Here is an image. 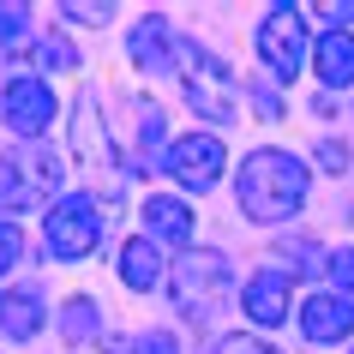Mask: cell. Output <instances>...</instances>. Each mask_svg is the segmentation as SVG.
I'll return each mask as SVG.
<instances>
[{"label":"cell","instance_id":"obj_26","mask_svg":"<svg viewBox=\"0 0 354 354\" xmlns=\"http://www.w3.org/2000/svg\"><path fill=\"white\" fill-rule=\"evenodd\" d=\"M318 162L330 168V174H342V168H348V150L336 145V138H324V145H318Z\"/></svg>","mask_w":354,"mask_h":354},{"label":"cell","instance_id":"obj_14","mask_svg":"<svg viewBox=\"0 0 354 354\" xmlns=\"http://www.w3.org/2000/svg\"><path fill=\"white\" fill-rule=\"evenodd\" d=\"M168 55H180V48L168 42V24L156 19V12L132 24V60H138L145 73H162V66H168Z\"/></svg>","mask_w":354,"mask_h":354},{"label":"cell","instance_id":"obj_27","mask_svg":"<svg viewBox=\"0 0 354 354\" xmlns=\"http://www.w3.org/2000/svg\"><path fill=\"white\" fill-rule=\"evenodd\" d=\"M318 12H324L336 30H342V24H354V0H348V6H342V0H330V6H318Z\"/></svg>","mask_w":354,"mask_h":354},{"label":"cell","instance_id":"obj_9","mask_svg":"<svg viewBox=\"0 0 354 354\" xmlns=\"http://www.w3.org/2000/svg\"><path fill=\"white\" fill-rule=\"evenodd\" d=\"M348 330H354V300H342V295H313L306 306H300V336L318 342V348L342 342Z\"/></svg>","mask_w":354,"mask_h":354},{"label":"cell","instance_id":"obj_10","mask_svg":"<svg viewBox=\"0 0 354 354\" xmlns=\"http://www.w3.org/2000/svg\"><path fill=\"white\" fill-rule=\"evenodd\" d=\"M241 313L252 324H282L288 318V270H259L241 288Z\"/></svg>","mask_w":354,"mask_h":354},{"label":"cell","instance_id":"obj_24","mask_svg":"<svg viewBox=\"0 0 354 354\" xmlns=\"http://www.w3.org/2000/svg\"><path fill=\"white\" fill-rule=\"evenodd\" d=\"M330 277H336V282H342V288L354 295V246H342V252H330Z\"/></svg>","mask_w":354,"mask_h":354},{"label":"cell","instance_id":"obj_1","mask_svg":"<svg viewBox=\"0 0 354 354\" xmlns=\"http://www.w3.org/2000/svg\"><path fill=\"white\" fill-rule=\"evenodd\" d=\"M241 210L252 216V223H282V216H295L300 205H306V187H313V174H306V162L300 156H288V150H252L241 162Z\"/></svg>","mask_w":354,"mask_h":354},{"label":"cell","instance_id":"obj_16","mask_svg":"<svg viewBox=\"0 0 354 354\" xmlns=\"http://www.w3.org/2000/svg\"><path fill=\"white\" fill-rule=\"evenodd\" d=\"M318 78L324 84H354V37L348 30H330V37L318 42Z\"/></svg>","mask_w":354,"mask_h":354},{"label":"cell","instance_id":"obj_13","mask_svg":"<svg viewBox=\"0 0 354 354\" xmlns=\"http://www.w3.org/2000/svg\"><path fill=\"white\" fill-rule=\"evenodd\" d=\"M156 277H162V252H156V241L150 234H138V241H127L120 246V282L127 288H156Z\"/></svg>","mask_w":354,"mask_h":354},{"label":"cell","instance_id":"obj_5","mask_svg":"<svg viewBox=\"0 0 354 354\" xmlns=\"http://www.w3.org/2000/svg\"><path fill=\"white\" fill-rule=\"evenodd\" d=\"M168 288H174V306H180V313L205 324L210 306H216V295L228 288V259H223V252H180Z\"/></svg>","mask_w":354,"mask_h":354},{"label":"cell","instance_id":"obj_21","mask_svg":"<svg viewBox=\"0 0 354 354\" xmlns=\"http://www.w3.org/2000/svg\"><path fill=\"white\" fill-rule=\"evenodd\" d=\"M60 12L78 19V24H109V19H114V6H102V0H66Z\"/></svg>","mask_w":354,"mask_h":354},{"label":"cell","instance_id":"obj_15","mask_svg":"<svg viewBox=\"0 0 354 354\" xmlns=\"http://www.w3.org/2000/svg\"><path fill=\"white\" fill-rule=\"evenodd\" d=\"M73 156L91 162V168H102V156H109V138H102V127H96V96L91 91L78 96V114H73Z\"/></svg>","mask_w":354,"mask_h":354},{"label":"cell","instance_id":"obj_7","mask_svg":"<svg viewBox=\"0 0 354 354\" xmlns=\"http://www.w3.org/2000/svg\"><path fill=\"white\" fill-rule=\"evenodd\" d=\"M223 162H228V150H223V138H210V132H187V138H174L168 156H162V168L187 192H210L216 180H223Z\"/></svg>","mask_w":354,"mask_h":354},{"label":"cell","instance_id":"obj_12","mask_svg":"<svg viewBox=\"0 0 354 354\" xmlns=\"http://www.w3.org/2000/svg\"><path fill=\"white\" fill-rule=\"evenodd\" d=\"M42 318H48V313H42V295H37V288H19V295L0 300V330L12 336V342H30V336L42 330Z\"/></svg>","mask_w":354,"mask_h":354},{"label":"cell","instance_id":"obj_6","mask_svg":"<svg viewBox=\"0 0 354 354\" xmlns=\"http://www.w3.org/2000/svg\"><path fill=\"white\" fill-rule=\"evenodd\" d=\"M252 42H259V60L277 78H300V66H306V55H313L300 6H270V19L259 24V37H252Z\"/></svg>","mask_w":354,"mask_h":354},{"label":"cell","instance_id":"obj_20","mask_svg":"<svg viewBox=\"0 0 354 354\" xmlns=\"http://www.w3.org/2000/svg\"><path fill=\"white\" fill-rule=\"evenodd\" d=\"M30 37V6H0V48H19Z\"/></svg>","mask_w":354,"mask_h":354},{"label":"cell","instance_id":"obj_2","mask_svg":"<svg viewBox=\"0 0 354 354\" xmlns=\"http://www.w3.org/2000/svg\"><path fill=\"white\" fill-rule=\"evenodd\" d=\"M60 150H12L0 156V216H19V210H37V205H55L60 192Z\"/></svg>","mask_w":354,"mask_h":354},{"label":"cell","instance_id":"obj_8","mask_svg":"<svg viewBox=\"0 0 354 354\" xmlns=\"http://www.w3.org/2000/svg\"><path fill=\"white\" fill-rule=\"evenodd\" d=\"M0 102H6V109H0V114H6V127L24 132V138H37V132L55 127V96H48L42 78H12Z\"/></svg>","mask_w":354,"mask_h":354},{"label":"cell","instance_id":"obj_22","mask_svg":"<svg viewBox=\"0 0 354 354\" xmlns=\"http://www.w3.org/2000/svg\"><path fill=\"white\" fill-rule=\"evenodd\" d=\"M210 354H282V348H270L264 336H223Z\"/></svg>","mask_w":354,"mask_h":354},{"label":"cell","instance_id":"obj_17","mask_svg":"<svg viewBox=\"0 0 354 354\" xmlns=\"http://www.w3.org/2000/svg\"><path fill=\"white\" fill-rule=\"evenodd\" d=\"M60 336H66V342L96 336V306L91 300H66V306H60Z\"/></svg>","mask_w":354,"mask_h":354},{"label":"cell","instance_id":"obj_25","mask_svg":"<svg viewBox=\"0 0 354 354\" xmlns=\"http://www.w3.org/2000/svg\"><path fill=\"white\" fill-rule=\"evenodd\" d=\"M138 354H180V348H174V336H168V330H145V336H138Z\"/></svg>","mask_w":354,"mask_h":354},{"label":"cell","instance_id":"obj_3","mask_svg":"<svg viewBox=\"0 0 354 354\" xmlns=\"http://www.w3.org/2000/svg\"><path fill=\"white\" fill-rule=\"evenodd\" d=\"M174 73H180V84H187V102L198 109V120H216V127H228V120H234V91H228L223 60H210L198 42H180Z\"/></svg>","mask_w":354,"mask_h":354},{"label":"cell","instance_id":"obj_19","mask_svg":"<svg viewBox=\"0 0 354 354\" xmlns=\"http://www.w3.org/2000/svg\"><path fill=\"white\" fill-rule=\"evenodd\" d=\"M37 66H42V73H73V66H78V48L66 37H48L37 48Z\"/></svg>","mask_w":354,"mask_h":354},{"label":"cell","instance_id":"obj_11","mask_svg":"<svg viewBox=\"0 0 354 354\" xmlns=\"http://www.w3.org/2000/svg\"><path fill=\"white\" fill-rule=\"evenodd\" d=\"M138 210H145V234L150 241H168V246L192 241V205H180L174 192H150Z\"/></svg>","mask_w":354,"mask_h":354},{"label":"cell","instance_id":"obj_4","mask_svg":"<svg viewBox=\"0 0 354 354\" xmlns=\"http://www.w3.org/2000/svg\"><path fill=\"white\" fill-rule=\"evenodd\" d=\"M96 234H102V205H96V198H84V192L60 198V205L48 210V223H42L48 252H55V259H66V264H78L84 252H96Z\"/></svg>","mask_w":354,"mask_h":354},{"label":"cell","instance_id":"obj_23","mask_svg":"<svg viewBox=\"0 0 354 354\" xmlns=\"http://www.w3.org/2000/svg\"><path fill=\"white\" fill-rule=\"evenodd\" d=\"M19 259H24V234H19L12 223H0V277H6Z\"/></svg>","mask_w":354,"mask_h":354},{"label":"cell","instance_id":"obj_18","mask_svg":"<svg viewBox=\"0 0 354 354\" xmlns=\"http://www.w3.org/2000/svg\"><path fill=\"white\" fill-rule=\"evenodd\" d=\"M277 252H282V264H288V270H300V277H318V270H324L318 241H295V234H288V241H277Z\"/></svg>","mask_w":354,"mask_h":354}]
</instances>
